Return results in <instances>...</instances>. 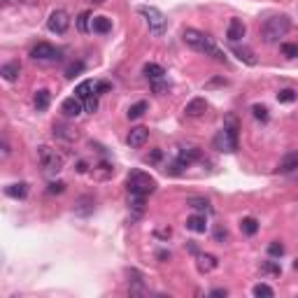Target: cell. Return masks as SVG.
I'll return each instance as SVG.
<instances>
[{
  "label": "cell",
  "instance_id": "cell-1",
  "mask_svg": "<svg viewBox=\"0 0 298 298\" xmlns=\"http://www.w3.org/2000/svg\"><path fill=\"white\" fill-rule=\"evenodd\" d=\"M182 40H184V44H189V47L196 49V51H201V54H205V56H212L214 61L226 63V56L217 49V44H214L205 33L196 31V28H187V31L182 33Z\"/></svg>",
  "mask_w": 298,
  "mask_h": 298
},
{
  "label": "cell",
  "instance_id": "cell-40",
  "mask_svg": "<svg viewBox=\"0 0 298 298\" xmlns=\"http://www.w3.org/2000/svg\"><path fill=\"white\" fill-rule=\"evenodd\" d=\"M84 110L91 112V114L98 110V93H93L91 98H86V100H84Z\"/></svg>",
  "mask_w": 298,
  "mask_h": 298
},
{
  "label": "cell",
  "instance_id": "cell-45",
  "mask_svg": "<svg viewBox=\"0 0 298 298\" xmlns=\"http://www.w3.org/2000/svg\"><path fill=\"white\" fill-rule=\"evenodd\" d=\"M156 235H158V237H170V235H172V231H170V228H158Z\"/></svg>",
  "mask_w": 298,
  "mask_h": 298
},
{
  "label": "cell",
  "instance_id": "cell-19",
  "mask_svg": "<svg viewBox=\"0 0 298 298\" xmlns=\"http://www.w3.org/2000/svg\"><path fill=\"white\" fill-rule=\"evenodd\" d=\"M187 228L189 231H194V233H205L207 231V221L203 214H191L187 219Z\"/></svg>",
  "mask_w": 298,
  "mask_h": 298
},
{
  "label": "cell",
  "instance_id": "cell-43",
  "mask_svg": "<svg viewBox=\"0 0 298 298\" xmlns=\"http://www.w3.org/2000/svg\"><path fill=\"white\" fill-rule=\"evenodd\" d=\"M112 86H110V82H98L96 84V93L100 96V93H105V91H110Z\"/></svg>",
  "mask_w": 298,
  "mask_h": 298
},
{
  "label": "cell",
  "instance_id": "cell-21",
  "mask_svg": "<svg viewBox=\"0 0 298 298\" xmlns=\"http://www.w3.org/2000/svg\"><path fill=\"white\" fill-rule=\"evenodd\" d=\"M142 73H145V77L149 79V82H154V79H163V77H165V70L158 66V63H145Z\"/></svg>",
  "mask_w": 298,
  "mask_h": 298
},
{
  "label": "cell",
  "instance_id": "cell-8",
  "mask_svg": "<svg viewBox=\"0 0 298 298\" xmlns=\"http://www.w3.org/2000/svg\"><path fill=\"white\" fill-rule=\"evenodd\" d=\"M31 56L35 58V61L49 63V61H58V58H61V51H58L56 47H51V44H47V42H40V44L33 47Z\"/></svg>",
  "mask_w": 298,
  "mask_h": 298
},
{
  "label": "cell",
  "instance_id": "cell-51",
  "mask_svg": "<svg viewBox=\"0 0 298 298\" xmlns=\"http://www.w3.org/2000/svg\"><path fill=\"white\" fill-rule=\"evenodd\" d=\"M3 3H5V5H19L21 0H3Z\"/></svg>",
  "mask_w": 298,
  "mask_h": 298
},
{
  "label": "cell",
  "instance_id": "cell-48",
  "mask_svg": "<svg viewBox=\"0 0 298 298\" xmlns=\"http://www.w3.org/2000/svg\"><path fill=\"white\" fill-rule=\"evenodd\" d=\"M212 296H228L226 289H212Z\"/></svg>",
  "mask_w": 298,
  "mask_h": 298
},
{
  "label": "cell",
  "instance_id": "cell-14",
  "mask_svg": "<svg viewBox=\"0 0 298 298\" xmlns=\"http://www.w3.org/2000/svg\"><path fill=\"white\" fill-rule=\"evenodd\" d=\"M198 158H201V149H198V147H187V149L180 152L177 163L182 165V168H189V165L194 163V161H198Z\"/></svg>",
  "mask_w": 298,
  "mask_h": 298
},
{
  "label": "cell",
  "instance_id": "cell-42",
  "mask_svg": "<svg viewBox=\"0 0 298 298\" xmlns=\"http://www.w3.org/2000/svg\"><path fill=\"white\" fill-rule=\"evenodd\" d=\"M63 189H66V182H51L47 191H49V194H61Z\"/></svg>",
  "mask_w": 298,
  "mask_h": 298
},
{
  "label": "cell",
  "instance_id": "cell-53",
  "mask_svg": "<svg viewBox=\"0 0 298 298\" xmlns=\"http://www.w3.org/2000/svg\"><path fill=\"white\" fill-rule=\"evenodd\" d=\"M293 268H296V270H298V259H296V261H293Z\"/></svg>",
  "mask_w": 298,
  "mask_h": 298
},
{
  "label": "cell",
  "instance_id": "cell-9",
  "mask_svg": "<svg viewBox=\"0 0 298 298\" xmlns=\"http://www.w3.org/2000/svg\"><path fill=\"white\" fill-rule=\"evenodd\" d=\"M245 33H247V26L243 24V19H231V21H228V31H226V37H228L231 42L243 40Z\"/></svg>",
  "mask_w": 298,
  "mask_h": 298
},
{
  "label": "cell",
  "instance_id": "cell-47",
  "mask_svg": "<svg viewBox=\"0 0 298 298\" xmlns=\"http://www.w3.org/2000/svg\"><path fill=\"white\" fill-rule=\"evenodd\" d=\"M156 259H161V261H168V259H170V252H158Z\"/></svg>",
  "mask_w": 298,
  "mask_h": 298
},
{
  "label": "cell",
  "instance_id": "cell-23",
  "mask_svg": "<svg viewBox=\"0 0 298 298\" xmlns=\"http://www.w3.org/2000/svg\"><path fill=\"white\" fill-rule=\"evenodd\" d=\"M233 54H235L243 63H247V66H256V56L250 47H237L235 44V47H233Z\"/></svg>",
  "mask_w": 298,
  "mask_h": 298
},
{
  "label": "cell",
  "instance_id": "cell-30",
  "mask_svg": "<svg viewBox=\"0 0 298 298\" xmlns=\"http://www.w3.org/2000/svg\"><path fill=\"white\" fill-rule=\"evenodd\" d=\"M252 293H254L256 298H270V296H275L273 286H268V284H256L254 289H252Z\"/></svg>",
  "mask_w": 298,
  "mask_h": 298
},
{
  "label": "cell",
  "instance_id": "cell-32",
  "mask_svg": "<svg viewBox=\"0 0 298 298\" xmlns=\"http://www.w3.org/2000/svg\"><path fill=\"white\" fill-rule=\"evenodd\" d=\"M187 205L194 207V210H201V212H207V210H210V203H207L205 198H189Z\"/></svg>",
  "mask_w": 298,
  "mask_h": 298
},
{
  "label": "cell",
  "instance_id": "cell-34",
  "mask_svg": "<svg viewBox=\"0 0 298 298\" xmlns=\"http://www.w3.org/2000/svg\"><path fill=\"white\" fill-rule=\"evenodd\" d=\"M82 70H84V63H82V61L70 63V66L66 68V77H68V79H75L79 73H82Z\"/></svg>",
  "mask_w": 298,
  "mask_h": 298
},
{
  "label": "cell",
  "instance_id": "cell-18",
  "mask_svg": "<svg viewBox=\"0 0 298 298\" xmlns=\"http://www.w3.org/2000/svg\"><path fill=\"white\" fill-rule=\"evenodd\" d=\"M0 75H3L7 82H14V79H19V75H21V63H19V61L5 63V66L0 68Z\"/></svg>",
  "mask_w": 298,
  "mask_h": 298
},
{
  "label": "cell",
  "instance_id": "cell-52",
  "mask_svg": "<svg viewBox=\"0 0 298 298\" xmlns=\"http://www.w3.org/2000/svg\"><path fill=\"white\" fill-rule=\"evenodd\" d=\"M89 3H93V5H103L105 0H89Z\"/></svg>",
  "mask_w": 298,
  "mask_h": 298
},
{
  "label": "cell",
  "instance_id": "cell-24",
  "mask_svg": "<svg viewBox=\"0 0 298 298\" xmlns=\"http://www.w3.org/2000/svg\"><path fill=\"white\" fill-rule=\"evenodd\" d=\"M5 194L10 196V198H26L28 196V184L26 182H19V184H10V187H5Z\"/></svg>",
  "mask_w": 298,
  "mask_h": 298
},
{
  "label": "cell",
  "instance_id": "cell-22",
  "mask_svg": "<svg viewBox=\"0 0 298 298\" xmlns=\"http://www.w3.org/2000/svg\"><path fill=\"white\" fill-rule=\"evenodd\" d=\"M93 93H96V84H93L91 79H86V82L77 84V89H75V96H77L79 100H86V98H91Z\"/></svg>",
  "mask_w": 298,
  "mask_h": 298
},
{
  "label": "cell",
  "instance_id": "cell-4",
  "mask_svg": "<svg viewBox=\"0 0 298 298\" xmlns=\"http://www.w3.org/2000/svg\"><path fill=\"white\" fill-rule=\"evenodd\" d=\"M128 194H142V196H149L156 191V180L152 175H147L142 170H133L128 175Z\"/></svg>",
  "mask_w": 298,
  "mask_h": 298
},
{
  "label": "cell",
  "instance_id": "cell-11",
  "mask_svg": "<svg viewBox=\"0 0 298 298\" xmlns=\"http://www.w3.org/2000/svg\"><path fill=\"white\" fill-rule=\"evenodd\" d=\"M196 266H198V270L201 273H212L214 268L219 266V261H217V256H212V254H205V252H198L196 254Z\"/></svg>",
  "mask_w": 298,
  "mask_h": 298
},
{
  "label": "cell",
  "instance_id": "cell-17",
  "mask_svg": "<svg viewBox=\"0 0 298 298\" xmlns=\"http://www.w3.org/2000/svg\"><path fill=\"white\" fill-rule=\"evenodd\" d=\"M93 207H96V201H93L91 196H82V198L77 201V205H75V214L86 217V214L93 212Z\"/></svg>",
  "mask_w": 298,
  "mask_h": 298
},
{
  "label": "cell",
  "instance_id": "cell-31",
  "mask_svg": "<svg viewBox=\"0 0 298 298\" xmlns=\"http://www.w3.org/2000/svg\"><path fill=\"white\" fill-rule=\"evenodd\" d=\"M252 114H254V119H259V122H263V124L270 119V114H268V107H266V105H254V107H252Z\"/></svg>",
  "mask_w": 298,
  "mask_h": 298
},
{
  "label": "cell",
  "instance_id": "cell-27",
  "mask_svg": "<svg viewBox=\"0 0 298 298\" xmlns=\"http://www.w3.org/2000/svg\"><path fill=\"white\" fill-rule=\"evenodd\" d=\"M240 228H243L245 235H254V233L259 231V221H256L254 217H245V219L240 221Z\"/></svg>",
  "mask_w": 298,
  "mask_h": 298
},
{
  "label": "cell",
  "instance_id": "cell-15",
  "mask_svg": "<svg viewBox=\"0 0 298 298\" xmlns=\"http://www.w3.org/2000/svg\"><path fill=\"white\" fill-rule=\"evenodd\" d=\"M207 112V100L205 98H194L191 103H187L184 107V114L187 116H203Z\"/></svg>",
  "mask_w": 298,
  "mask_h": 298
},
{
  "label": "cell",
  "instance_id": "cell-3",
  "mask_svg": "<svg viewBox=\"0 0 298 298\" xmlns=\"http://www.w3.org/2000/svg\"><path fill=\"white\" fill-rule=\"evenodd\" d=\"M291 31V21H289V17H284V14H275V17L266 19L261 26V37L263 42H277L280 37H284L286 33Z\"/></svg>",
  "mask_w": 298,
  "mask_h": 298
},
{
  "label": "cell",
  "instance_id": "cell-16",
  "mask_svg": "<svg viewBox=\"0 0 298 298\" xmlns=\"http://www.w3.org/2000/svg\"><path fill=\"white\" fill-rule=\"evenodd\" d=\"M298 168V152H289L282 156L280 165H277V170L280 172H293Z\"/></svg>",
  "mask_w": 298,
  "mask_h": 298
},
{
  "label": "cell",
  "instance_id": "cell-39",
  "mask_svg": "<svg viewBox=\"0 0 298 298\" xmlns=\"http://www.w3.org/2000/svg\"><path fill=\"white\" fill-rule=\"evenodd\" d=\"M261 270H263V273H270V275H280V273H282V268L277 266L275 261H266V263L261 266Z\"/></svg>",
  "mask_w": 298,
  "mask_h": 298
},
{
  "label": "cell",
  "instance_id": "cell-37",
  "mask_svg": "<svg viewBox=\"0 0 298 298\" xmlns=\"http://www.w3.org/2000/svg\"><path fill=\"white\" fill-rule=\"evenodd\" d=\"M168 89H170V86L165 84L163 79H154V82H152V91L156 93V96H163V93H168Z\"/></svg>",
  "mask_w": 298,
  "mask_h": 298
},
{
  "label": "cell",
  "instance_id": "cell-36",
  "mask_svg": "<svg viewBox=\"0 0 298 298\" xmlns=\"http://www.w3.org/2000/svg\"><path fill=\"white\" fill-rule=\"evenodd\" d=\"M268 254L275 256V259H280V256L284 254V245L277 243V240H275V243H270V245H268Z\"/></svg>",
  "mask_w": 298,
  "mask_h": 298
},
{
  "label": "cell",
  "instance_id": "cell-46",
  "mask_svg": "<svg viewBox=\"0 0 298 298\" xmlns=\"http://www.w3.org/2000/svg\"><path fill=\"white\" fill-rule=\"evenodd\" d=\"M228 237V231L226 228H217V240H226Z\"/></svg>",
  "mask_w": 298,
  "mask_h": 298
},
{
  "label": "cell",
  "instance_id": "cell-26",
  "mask_svg": "<svg viewBox=\"0 0 298 298\" xmlns=\"http://www.w3.org/2000/svg\"><path fill=\"white\" fill-rule=\"evenodd\" d=\"M49 100H51V93H49L47 89H40V91L35 93V98H33V103H35V107L40 112H44L49 107Z\"/></svg>",
  "mask_w": 298,
  "mask_h": 298
},
{
  "label": "cell",
  "instance_id": "cell-7",
  "mask_svg": "<svg viewBox=\"0 0 298 298\" xmlns=\"http://www.w3.org/2000/svg\"><path fill=\"white\" fill-rule=\"evenodd\" d=\"M47 28L51 33H58V35H63V33L70 28V17H68L66 10H54V12L49 14Z\"/></svg>",
  "mask_w": 298,
  "mask_h": 298
},
{
  "label": "cell",
  "instance_id": "cell-38",
  "mask_svg": "<svg viewBox=\"0 0 298 298\" xmlns=\"http://www.w3.org/2000/svg\"><path fill=\"white\" fill-rule=\"evenodd\" d=\"M282 54H284L286 56V58H296V56H298V44H291V42H284V44H282Z\"/></svg>",
  "mask_w": 298,
  "mask_h": 298
},
{
  "label": "cell",
  "instance_id": "cell-2",
  "mask_svg": "<svg viewBox=\"0 0 298 298\" xmlns=\"http://www.w3.org/2000/svg\"><path fill=\"white\" fill-rule=\"evenodd\" d=\"M214 149L219 152H235L237 149V119L235 114H228L224 122V128L214 135Z\"/></svg>",
  "mask_w": 298,
  "mask_h": 298
},
{
  "label": "cell",
  "instance_id": "cell-5",
  "mask_svg": "<svg viewBox=\"0 0 298 298\" xmlns=\"http://www.w3.org/2000/svg\"><path fill=\"white\" fill-rule=\"evenodd\" d=\"M37 158H40V165H42V170L47 172V175H56V172L63 170V156L56 149H51V147L42 145L37 147Z\"/></svg>",
  "mask_w": 298,
  "mask_h": 298
},
{
  "label": "cell",
  "instance_id": "cell-49",
  "mask_svg": "<svg viewBox=\"0 0 298 298\" xmlns=\"http://www.w3.org/2000/svg\"><path fill=\"white\" fill-rule=\"evenodd\" d=\"M77 170H79V172H86V170H89V165H86L84 161H79V163H77Z\"/></svg>",
  "mask_w": 298,
  "mask_h": 298
},
{
  "label": "cell",
  "instance_id": "cell-35",
  "mask_svg": "<svg viewBox=\"0 0 298 298\" xmlns=\"http://www.w3.org/2000/svg\"><path fill=\"white\" fill-rule=\"evenodd\" d=\"M277 100H280V103H293V100H296V91H293V89H282V91L277 93Z\"/></svg>",
  "mask_w": 298,
  "mask_h": 298
},
{
  "label": "cell",
  "instance_id": "cell-33",
  "mask_svg": "<svg viewBox=\"0 0 298 298\" xmlns=\"http://www.w3.org/2000/svg\"><path fill=\"white\" fill-rule=\"evenodd\" d=\"M93 170H96L98 177H110V175H114V165L103 161V163H98V168H93Z\"/></svg>",
  "mask_w": 298,
  "mask_h": 298
},
{
  "label": "cell",
  "instance_id": "cell-13",
  "mask_svg": "<svg viewBox=\"0 0 298 298\" xmlns=\"http://www.w3.org/2000/svg\"><path fill=\"white\" fill-rule=\"evenodd\" d=\"M61 112L66 116H79L82 112H84V105H82V100H79L77 96L66 98V100H63V105H61Z\"/></svg>",
  "mask_w": 298,
  "mask_h": 298
},
{
  "label": "cell",
  "instance_id": "cell-50",
  "mask_svg": "<svg viewBox=\"0 0 298 298\" xmlns=\"http://www.w3.org/2000/svg\"><path fill=\"white\" fill-rule=\"evenodd\" d=\"M7 154H10V145H7V142H3V158H5Z\"/></svg>",
  "mask_w": 298,
  "mask_h": 298
},
{
  "label": "cell",
  "instance_id": "cell-6",
  "mask_svg": "<svg viewBox=\"0 0 298 298\" xmlns=\"http://www.w3.org/2000/svg\"><path fill=\"white\" fill-rule=\"evenodd\" d=\"M138 12L145 17L147 26H149V31H152L154 35H163L165 26H168V19H165V14L161 12V10L149 7V5H140V7H138Z\"/></svg>",
  "mask_w": 298,
  "mask_h": 298
},
{
  "label": "cell",
  "instance_id": "cell-20",
  "mask_svg": "<svg viewBox=\"0 0 298 298\" xmlns=\"http://www.w3.org/2000/svg\"><path fill=\"white\" fill-rule=\"evenodd\" d=\"M91 31H93V33H100V35L110 33V31H112V19H107V17H93Z\"/></svg>",
  "mask_w": 298,
  "mask_h": 298
},
{
  "label": "cell",
  "instance_id": "cell-10",
  "mask_svg": "<svg viewBox=\"0 0 298 298\" xmlns=\"http://www.w3.org/2000/svg\"><path fill=\"white\" fill-rule=\"evenodd\" d=\"M147 138H149V131H147L145 126H135V128H131V133H128L126 142L138 149V147H142L147 142Z\"/></svg>",
  "mask_w": 298,
  "mask_h": 298
},
{
  "label": "cell",
  "instance_id": "cell-12",
  "mask_svg": "<svg viewBox=\"0 0 298 298\" xmlns=\"http://www.w3.org/2000/svg\"><path fill=\"white\" fill-rule=\"evenodd\" d=\"M54 138L63 142H77L79 140V133L75 131L73 126H66V124H56L54 126Z\"/></svg>",
  "mask_w": 298,
  "mask_h": 298
},
{
  "label": "cell",
  "instance_id": "cell-41",
  "mask_svg": "<svg viewBox=\"0 0 298 298\" xmlns=\"http://www.w3.org/2000/svg\"><path fill=\"white\" fill-rule=\"evenodd\" d=\"M161 158H163V152H161V149H152L149 156H147V163H158Z\"/></svg>",
  "mask_w": 298,
  "mask_h": 298
},
{
  "label": "cell",
  "instance_id": "cell-28",
  "mask_svg": "<svg viewBox=\"0 0 298 298\" xmlns=\"http://www.w3.org/2000/svg\"><path fill=\"white\" fill-rule=\"evenodd\" d=\"M91 21H93L91 12H82L77 17V31L79 33H89V31H91Z\"/></svg>",
  "mask_w": 298,
  "mask_h": 298
},
{
  "label": "cell",
  "instance_id": "cell-44",
  "mask_svg": "<svg viewBox=\"0 0 298 298\" xmlns=\"http://www.w3.org/2000/svg\"><path fill=\"white\" fill-rule=\"evenodd\" d=\"M228 84V79H212V82H207V89H212V86H226Z\"/></svg>",
  "mask_w": 298,
  "mask_h": 298
},
{
  "label": "cell",
  "instance_id": "cell-25",
  "mask_svg": "<svg viewBox=\"0 0 298 298\" xmlns=\"http://www.w3.org/2000/svg\"><path fill=\"white\" fill-rule=\"evenodd\" d=\"M145 198L147 196H142V194H128V207L135 214H142L145 212Z\"/></svg>",
  "mask_w": 298,
  "mask_h": 298
},
{
  "label": "cell",
  "instance_id": "cell-29",
  "mask_svg": "<svg viewBox=\"0 0 298 298\" xmlns=\"http://www.w3.org/2000/svg\"><path fill=\"white\" fill-rule=\"evenodd\" d=\"M147 107H149V105H147L145 100H140V103L131 105V110H128V119H138V116H142V114L147 112Z\"/></svg>",
  "mask_w": 298,
  "mask_h": 298
}]
</instances>
